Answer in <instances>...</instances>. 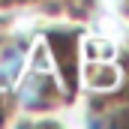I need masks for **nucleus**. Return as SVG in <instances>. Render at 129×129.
<instances>
[{
	"instance_id": "1",
	"label": "nucleus",
	"mask_w": 129,
	"mask_h": 129,
	"mask_svg": "<svg viewBox=\"0 0 129 129\" xmlns=\"http://www.w3.org/2000/svg\"><path fill=\"white\" fill-rule=\"evenodd\" d=\"M18 99H21V105H27V108H39V105L48 99V78H45L42 72H30V75L24 78L21 90H18Z\"/></svg>"
}]
</instances>
